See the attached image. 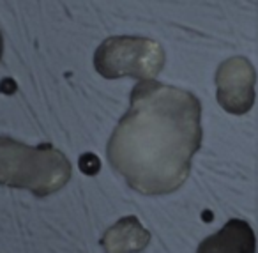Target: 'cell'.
I'll use <instances>...</instances> for the list:
<instances>
[{
	"instance_id": "6da1fadb",
	"label": "cell",
	"mask_w": 258,
	"mask_h": 253,
	"mask_svg": "<svg viewBox=\"0 0 258 253\" xmlns=\"http://www.w3.org/2000/svg\"><path fill=\"white\" fill-rule=\"evenodd\" d=\"M202 107L195 94L142 80L129 110L113 129L106 156L131 188L166 195L186 182L202 145Z\"/></svg>"
},
{
	"instance_id": "7a4b0ae2",
	"label": "cell",
	"mask_w": 258,
	"mask_h": 253,
	"mask_svg": "<svg viewBox=\"0 0 258 253\" xmlns=\"http://www.w3.org/2000/svg\"><path fill=\"white\" fill-rule=\"evenodd\" d=\"M71 179V163L51 143L30 147L0 136V184L48 196Z\"/></svg>"
},
{
	"instance_id": "3957f363",
	"label": "cell",
	"mask_w": 258,
	"mask_h": 253,
	"mask_svg": "<svg viewBox=\"0 0 258 253\" xmlns=\"http://www.w3.org/2000/svg\"><path fill=\"white\" fill-rule=\"evenodd\" d=\"M96 71L104 78L133 76L154 80L165 66V50L147 37L115 36L108 37L94 54Z\"/></svg>"
},
{
	"instance_id": "277c9868",
	"label": "cell",
	"mask_w": 258,
	"mask_h": 253,
	"mask_svg": "<svg viewBox=\"0 0 258 253\" xmlns=\"http://www.w3.org/2000/svg\"><path fill=\"white\" fill-rule=\"evenodd\" d=\"M256 71L246 57H232L216 71L218 103L232 115H244L254 105Z\"/></svg>"
},
{
	"instance_id": "5b68a950",
	"label": "cell",
	"mask_w": 258,
	"mask_h": 253,
	"mask_svg": "<svg viewBox=\"0 0 258 253\" xmlns=\"http://www.w3.org/2000/svg\"><path fill=\"white\" fill-rule=\"evenodd\" d=\"M256 237L251 225L239 218H232L216 234L200 242L197 253H254Z\"/></svg>"
},
{
	"instance_id": "8992f818",
	"label": "cell",
	"mask_w": 258,
	"mask_h": 253,
	"mask_svg": "<svg viewBox=\"0 0 258 253\" xmlns=\"http://www.w3.org/2000/svg\"><path fill=\"white\" fill-rule=\"evenodd\" d=\"M151 242V234L140 225L137 216L120 218L111 228H108L101 246L106 253H137L144 251Z\"/></svg>"
},
{
	"instance_id": "52a82bcc",
	"label": "cell",
	"mask_w": 258,
	"mask_h": 253,
	"mask_svg": "<svg viewBox=\"0 0 258 253\" xmlns=\"http://www.w3.org/2000/svg\"><path fill=\"white\" fill-rule=\"evenodd\" d=\"M2 52H4V39H2V32H0V59H2Z\"/></svg>"
}]
</instances>
